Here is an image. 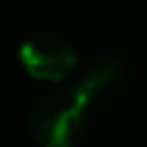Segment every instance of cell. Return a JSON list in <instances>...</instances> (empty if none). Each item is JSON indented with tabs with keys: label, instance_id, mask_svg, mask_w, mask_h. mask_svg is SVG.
<instances>
[{
	"label": "cell",
	"instance_id": "cell-2",
	"mask_svg": "<svg viewBox=\"0 0 147 147\" xmlns=\"http://www.w3.org/2000/svg\"><path fill=\"white\" fill-rule=\"evenodd\" d=\"M19 65L38 82H63L79 65L76 49L57 33H36L19 47Z\"/></svg>",
	"mask_w": 147,
	"mask_h": 147
},
{
	"label": "cell",
	"instance_id": "cell-1",
	"mask_svg": "<svg viewBox=\"0 0 147 147\" xmlns=\"http://www.w3.org/2000/svg\"><path fill=\"white\" fill-rule=\"evenodd\" d=\"M123 65L106 57L68 87L47 93L30 112V131L41 147H76L90 120V109L120 82Z\"/></svg>",
	"mask_w": 147,
	"mask_h": 147
}]
</instances>
